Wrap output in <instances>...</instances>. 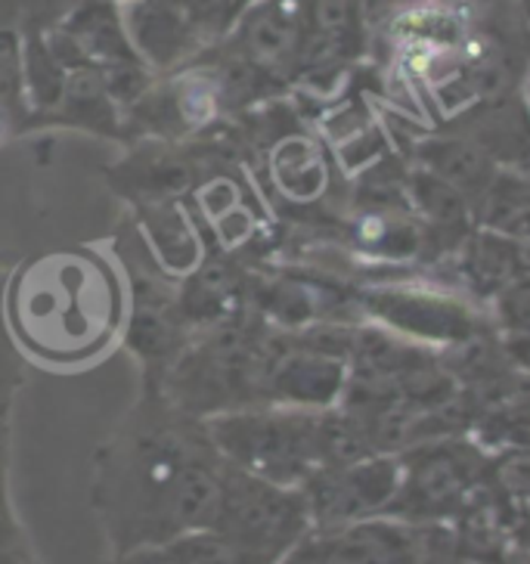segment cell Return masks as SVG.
I'll use <instances>...</instances> for the list:
<instances>
[{
    "instance_id": "obj_1",
    "label": "cell",
    "mask_w": 530,
    "mask_h": 564,
    "mask_svg": "<svg viewBox=\"0 0 530 564\" xmlns=\"http://www.w3.org/2000/svg\"><path fill=\"white\" fill-rule=\"evenodd\" d=\"M224 465L202 419L177 410L155 382H140L90 463V509L106 562L212 528Z\"/></svg>"
},
{
    "instance_id": "obj_2",
    "label": "cell",
    "mask_w": 530,
    "mask_h": 564,
    "mask_svg": "<svg viewBox=\"0 0 530 564\" xmlns=\"http://www.w3.org/2000/svg\"><path fill=\"white\" fill-rule=\"evenodd\" d=\"M128 282L116 251H41L7 276V319L25 360L78 369L121 345Z\"/></svg>"
},
{
    "instance_id": "obj_3",
    "label": "cell",
    "mask_w": 530,
    "mask_h": 564,
    "mask_svg": "<svg viewBox=\"0 0 530 564\" xmlns=\"http://www.w3.org/2000/svg\"><path fill=\"white\" fill-rule=\"evenodd\" d=\"M277 335L280 329L267 326L255 311H246L224 326L193 335L155 384L177 410L202 422L258 406L264 403V376Z\"/></svg>"
},
{
    "instance_id": "obj_4",
    "label": "cell",
    "mask_w": 530,
    "mask_h": 564,
    "mask_svg": "<svg viewBox=\"0 0 530 564\" xmlns=\"http://www.w3.org/2000/svg\"><path fill=\"white\" fill-rule=\"evenodd\" d=\"M357 314L413 345L447 354L497 333L487 307L456 285L422 280H379L357 289Z\"/></svg>"
},
{
    "instance_id": "obj_5",
    "label": "cell",
    "mask_w": 530,
    "mask_h": 564,
    "mask_svg": "<svg viewBox=\"0 0 530 564\" xmlns=\"http://www.w3.org/2000/svg\"><path fill=\"white\" fill-rule=\"evenodd\" d=\"M311 410L277 403L242 406L205 419L217 453L236 468L267 481L301 487L320 468V437Z\"/></svg>"
},
{
    "instance_id": "obj_6",
    "label": "cell",
    "mask_w": 530,
    "mask_h": 564,
    "mask_svg": "<svg viewBox=\"0 0 530 564\" xmlns=\"http://www.w3.org/2000/svg\"><path fill=\"white\" fill-rule=\"evenodd\" d=\"M212 528L236 546L277 564L314 524L301 487L267 481L227 463Z\"/></svg>"
},
{
    "instance_id": "obj_7",
    "label": "cell",
    "mask_w": 530,
    "mask_h": 564,
    "mask_svg": "<svg viewBox=\"0 0 530 564\" xmlns=\"http://www.w3.org/2000/svg\"><path fill=\"white\" fill-rule=\"evenodd\" d=\"M133 242H137L140 258L133 254L128 242H116L112 249L128 282V314H125V329H121V348L137 360L143 382H159L167 372V366L186 348V341L193 338V329L183 319L177 282L167 280L165 273L152 264L137 230H133Z\"/></svg>"
},
{
    "instance_id": "obj_8",
    "label": "cell",
    "mask_w": 530,
    "mask_h": 564,
    "mask_svg": "<svg viewBox=\"0 0 530 564\" xmlns=\"http://www.w3.org/2000/svg\"><path fill=\"white\" fill-rule=\"evenodd\" d=\"M400 490L391 518L410 524H431L463 509L487 478V449L468 437H441L403 449Z\"/></svg>"
},
{
    "instance_id": "obj_9",
    "label": "cell",
    "mask_w": 530,
    "mask_h": 564,
    "mask_svg": "<svg viewBox=\"0 0 530 564\" xmlns=\"http://www.w3.org/2000/svg\"><path fill=\"white\" fill-rule=\"evenodd\" d=\"M277 564H425L419 524L391 514L311 528Z\"/></svg>"
},
{
    "instance_id": "obj_10",
    "label": "cell",
    "mask_w": 530,
    "mask_h": 564,
    "mask_svg": "<svg viewBox=\"0 0 530 564\" xmlns=\"http://www.w3.org/2000/svg\"><path fill=\"white\" fill-rule=\"evenodd\" d=\"M400 490V456L376 453L360 463L316 468L301 494L314 528L350 524L391 512Z\"/></svg>"
},
{
    "instance_id": "obj_11",
    "label": "cell",
    "mask_w": 530,
    "mask_h": 564,
    "mask_svg": "<svg viewBox=\"0 0 530 564\" xmlns=\"http://www.w3.org/2000/svg\"><path fill=\"white\" fill-rule=\"evenodd\" d=\"M215 171L212 155L199 150V140L165 143V140H133L128 155L106 171L109 186L128 205L159 199H186L196 183Z\"/></svg>"
},
{
    "instance_id": "obj_12",
    "label": "cell",
    "mask_w": 530,
    "mask_h": 564,
    "mask_svg": "<svg viewBox=\"0 0 530 564\" xmlns=\"http://www.w3.org/2000/svg\"><path fill=\"white\" fill-rule=\"evenodd\" d=\"M348 379V360L304 348L289 333H280L264 376V403L323 413L342 403Z\"/></svg>"
},
{
    "instance_id": "obj_13",
    "label": "cell",
    "mask_w": 530,
    "mask_h": 564,
    "mask_svg": "<svg viewBox=\"0 0 530 564\" xmlns=\"http://www.w3.org/2000/svg\"><path fill=\"white\" fill-rule=\"evenodd\" d=\"M53 56L72 68H102L125 59H140L133 51L125 3L118 0H82L56 29L44 34Z\"/></svg>"
},
{
    "instance_id": "obj_14",
    "label": "cell",
    "mask_w": 530,
    "mask_h": 564,
    "mask_svg": "<svg viewBox=\"0 0 530 564\" xmlns=\"http://www.w3.org/2000/svg\"><path fill=\"white\" fill-rule=\"evenodd\" d=\"M251 270L242 258L208 249L202 264L177 282L181 311L193 335L224 326L249 307Z\"/></svg>"
},
{
    "instance_id": "obj_15",
    "label": "cell",
    "mask_w": 530,
    "mask_h": 564,
    "mask_svg": "<svg viewBox=\"0 0 530 564\" xmlns=\"http://www.w3.org/2000/svg\"><path fill=\"white\" fill-rule=\"evenodd\" d=\"M264 174L277 199L292 208H314L332 186L329 147L307 128L292 124L264 147Z\"/></svg>"
},
{
    "instance_id": "obj_16",
    "label": "cell",
    "mask_w": 530,
    "mask_h": 564,
    "mask_svg": "<svg viewBox=\"0 0 530 564\" xmlns=\"http://www.w3.org/2000/svg\"><path fill=\"white\" fill-rule=\"evenodd\" d=\"M131 227L140 236L152 264L159 267L167 280L181 282L208 254V242H205V236H202L199 224H196L186 199H159L131 205Z\"/></svg>"
},
{
    "instance_id": "obj_17",
    "label": "cell",
    "mask_w": 530,
    "mask_h": 564,
    "mask_svg": "<svg viewBox=\"0 0 530 564\" xmlns=\"http://www.w3.org/2000/svg\"><path fill=\"white\" fill-rule=\"evenodd\" d=\"M125 22L131 34L133 51L155 72L167 75L196 63L208 51L205 37L186 19L174 0H137L125 3Z\"/></svg>"
},
{
    "instance_id": "obj_18",
    "label": "cell",
    "mask_w": 530,
    "mask_h": 564,
    "mask_svg": "<svg viewBox=\"0 0 530 564\" xmlns=\"http://www.w3.org/2000/svg\"><path fill=\"white\" fill-rule=\"evenodd\" d=\"M456 289L478 304H490L518 276L530 273V246L494 227H475L453 254Z\"/></svg>"
},
{
    "instance_id": "obj_19",
    "label": "cell",
    "mask_w": 530,
    "mask_h": 564,
    "mask_svg": "<svg viewBox=\"0 0 530 564\" xmlns=\"http://www.w3.org/2000/svg\"><path fill=\"white\" fill-rule=\"evenodd\" d=\"M447 128L478 143L499 171L530 174V112L521 90L465 109L450 118Z\"/></svg>"
},
{
    "instance_id": "obj_20",
    "label": "cell",
    "mask_w": 530,
    "mask_h": 564,
    "mask_svg": "<svg viewBox=\"0 0 530 564\" xmlns=\"http://www.w3.org/2000/svg\"><path fill=\"white\" fill-rule=\"evenodd\" d=\"M413 165L425 167L434 177L450 183L453 189H459L465 199L472 202L475 215L480 205L487 202L494 183L502 174L497 162L480 150L478 143H472L453 128H441V131L422 133L413 147Z\"/></svg>"
},
{
    "instance_id": "obj_21",
    "label": "cell",
    "mask_w": 530,
    "mask_h": 564,
    "mask_svg": "<svg viewBox=\"0 0 530 564\" xmlns=\"http://www.w3.org/2000/svg\"><path fill=\"white\" fill-rule=\"evenodd\" d=\"M41 128H63L82 131L102 140L125 143V116L112 97L106 94L97 68H72L63 87V97L51 116L41 121Z\"/></svg>"
},
{
    "instance_id": "obj_22",
    "label": "cell",
    "mask_w": 530,
    "mask_h": 564,
    "mask_svg": "<svg viewBox=\"0 0 530 564\" xmlns=\"http://www.w3.org/2000/svg\"><path fill=\"white\" fill-rule=\"evenodd\" d=\"M106 564H273L246 552L242 546L230 543L224 533H217L215 528H199V531H186L152 543V546L133 549L128 555L109 558Z\"/></svg>"
},
{
    "instance_id": "obj_23",
    "label": "cell",
    "mask_w": 530,
    "mask_h": 564,
    "mask_svg": "<svg viewBox=\"0 0 530 564\" xmlns=\"http://www.w3.org/2000/svg\"><path fill=\"white\" fill-rule=\"evenodd\" d=\"M68 68L53 56L44 34H22V94L32 116V131L56 109L63 97Z\"/></svg>"
},
{
    "instance_id": "obj_24",
    "label": "cell",
    "mask_w": 530,
    "mask_h": 564,
    "mask_svg": "<svg viewBox=\"0 0 530 564\" xmlns=\"http://www.w3.org/2000/svg\"><path fill=\"white\" fill-rule=\"evenodd\" d=\"M174 3L196 25V32L205 37V44L215 47L232 32V25L246 13L251 0H174Z\"/></svg>"
},
{
    "instance_id": "obj_25",
    "label": "cell",
    "mask_w": 530,
    "mask_h": 564,
    "mask_svg": "<svg viewBox=\"0 0 530 564\" xmlns=\"http://www.w3.org/2000/svg\"><path fill=\"white\" fill-rule=\"evenodd\" d=\"M97 72H100L106 94L121 109V116L143 100L150 94L152 84H155V78H159L143 59H125V63H112V66H102Z\"/></svg>"
},
{
    "instance_id": "obj_26",
    "label": "cell",
    "mask_w": 530,
    "mask_h": 564,
    "mask_svg": "<svg viewBox=\"0 0 530 564\" xmlns=\"http://www.w3.org/2000/svg\"><path fill=\"white\" fill-rule=\"evenodd\" d=\"M10 267L0 264V398L13 400L17 391L25 384V354L19 350L17 338L10 333V319H7V276Z\"/></svg>"
},
{
    "instance_id": "obj_27",
    "label": "cell",
    "mask_w": 530,
    "mask_h": 564,
    "mask_svg": "<svg viewBox=\"0 0 530 564\" xmlns=\"http://www.w3.org/2000/svg\"><path fill=\"white\" fill-rule=\"evenodd\" d=\"M497 335H530V273L512 280L487 304Z\"/></svg>"
},
{
    "instance_id": "obj_28",
    "label": "cell",
    "mask_w": 530,
    "mask_h": 564,
    "mask_svg": "<svg viewBox=\"0 0 530 564\" xmlns=\"http://www.w3.org/2000/svg\"><path fill=\"white\" fill-rule=\"evenodd\" d=\"M82 0H13L19 34H47L78 7Z\"/></svg>"
},
{
    "instance_id": "obj_29",
    "label": "cell",
    "mask_w": 530,
    "mask_h": 564,
    "mask_svg": "<svg viewBox=\"0 0 530 564\" xmlns=\"http://www.w3.org/2000/svg\"><path fill=\"white\" fill-rule=\"evenodd\" d=\"M25 546H32V543H29V533L22 528V521H19L17 506H13V499H10L7 484H0V552Z\"/></svg>"
},
{
    "instance_id": "obj_30",
    "label": "cell",
    "mask_w": 530,
    "mask_h": 564,
    "mask_svg": "<svg viewBox=\"0 0 530 564\" xmlns=\"http://www.w3.org/2000/svg\"><path fill=\"white\" fill-rule=\"evenodd\" d=\"M32 131V116L29 109L22 106H10V102H0V147L17 140L19 133Z\"/></svg>"
},
{
    "instance_id": "obj_31",
    "label": "cell",
    "mask_w": 530,
    "mask_h": 564,
    "mask_svg": "<svg viewBox=\"0 0 530 564\" xmlns=\"http://www.w3.org/2000/svg\"><path fill=\"white\" fill-rule=\"evenodd\" d=\"M499 345H502L506 360L521 376H530V335H499Z\"/></svg>"
},
{
    "instance_id": "obj_32",
    "label": "cell",
    "mask_w": 530,
    "mask_h": 564,
    "mask_svg": "<svg viewBox=\"0 0 530 564\" xmlns=\"http://www.w3.org/2000/svg\"><path fill=\"white\" fill-rule=\"evenodd\" d=\"M0 564H41L34 555L32 546L25 549H10V552H0Z\"/></svg>"
},
{
    "instance_id": "obj_33",
    "label": "cell",
    "mask_w": 530,
    "mask_h": 564,
    "mask_svg": "<svg viewBox=\"0 0 530 564\" xmlns=\"http://www.w3.org/2000/svg\"><path fill=\"white\" fill-rule=\"evenodd\" d=\"M518 3V10H521V17H524V22H528L530 29V0H515Z\"/></svg>"
},
{
    "instance_id": "obj_34",
    "label": "cell",
    "mask_w": 530,
    "mask_h": 564,
    "mask_svg": "<svg viewBox=\"0 0 530 564\" xmlns=\"http://www.w3.org/2000/svg\"><path fill=\"white\" fill-rule=\"evenodd\" d=\"M521 97H524V102H528V112H530V75H528V82H524V87H521Z\"/></svg>"
},
{
    "instance_id": "obj_35",
    "label": "cell",
    "mask_w": 530,
    "mask_h": 564,
    "mask_svg": "<svg viewBox=\"0 0 530 564\" xmlns=\"http://www.w3.org/2000/svg\"><path fill=\"white\" fill-rule=\"evenodd\" d=\"M118 3H137V0H118Z\"/></svg>"
}]
</instances>
